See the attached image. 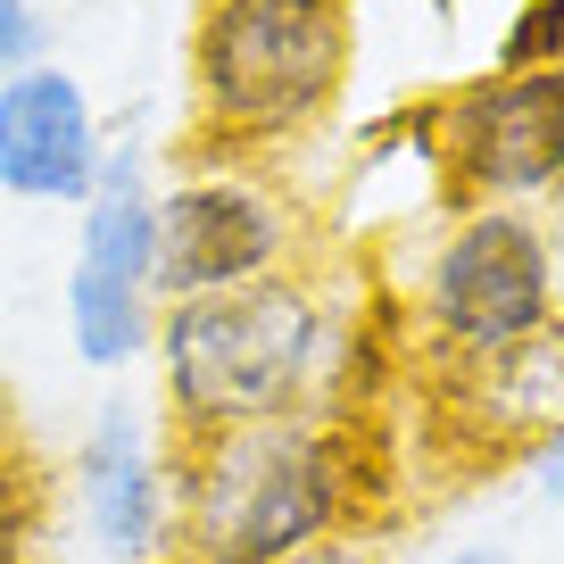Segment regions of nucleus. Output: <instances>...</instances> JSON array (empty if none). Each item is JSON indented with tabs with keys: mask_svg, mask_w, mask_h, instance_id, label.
<instances>
[{
	"mask_svg": "<svg viewBox=\"0 0 564 564\" xmlns=\"http://www.w3.org/2000/svg\"><path fill=\"white\" fill-rule=\"evenodd\" d=\"M159 382H166V441H225L291 415H349L357 333L333 316L307 274H265L241 291L159 307Z\"/></svg>",
	"mask_w": 564,
	"mask_h": 564,
	"instance_id": "nucleus-1",
	"label": "nucleus"
},
{
	"mask_svg": "<svg viewBox=\"0 0 564 564\" xmlns=\"http://www.w3.org/2000/svg\"><path fill=\"white\" fill-rule=\"evenodd\" d=\"M373 481V448L349 415H291L192 441L175 448L166 564H291L324 540H357Z\"/></svg>",
	"mask_w": 564,
	"mask_h": 564,
	"instance_id": "nucleus-2",
	"label": "nucleus"
},
{
	"mask_svg": "<svg viewBox=\"0 0 564 564\" xmlns=\"http://www.w3.org/2000/svg\"><path fill=\"white\" fill-rule=\"evenodd\" d=\"M349 0H199L192 9V141L199 159H274L349 91Z\"/></svg>",
	"mask_w": 564,
	"mask_h": 564,
	"instance_id": "nucleus-3",
	"label": "nucleus"
},
{
	"mask_svg": "<svg viewBox=\"0 0 564 564\" xmlns=\"http://www.w3.org/2000/svg\"><path fill=\"white\" fill-rule=\"evenodd\" d=\"M415 316L441 366H481V357L531 340L540 324H556V249H547L540 216L465 208L441 232V249L423 258Z\"/></svg>",
	"mask_w": 564,
	"mask_h": 564,
	"instance_id": "nucleus-4",
	"label": "nucleus"
},
{
	"mask_svg": "<svg viewBox=\"0 0 564 564\" xmlns=\"http://www.w3.org/2000/svg\"><path fill=\"white\" fill-rule=\"evenodd\" d=\"M291 249H300V208L258 166L199 159L150 192V300L159 307L265 282L282 274Z\"/></svg>",
	"mask_w": 564,
	"mask_h": 564,
	"instance_id": "nucleus-5",
	"label": "nucleus"
},
{
	"mask_svg": "<svg viewBox=\"0 0 564 564\" xmlns=\"http://www.w3.org/2000/svg\"><path fill=\"white\" fill-rule=\"evenodd\" d=\"M415 124L457 208H514L564 192V58L531 75H465Z\"/></svg>",
	"mask_w": 564,
	"mask_h": 564,
	"instance_id": "nucleus-6",
	"label": "nucleus"
},
{
	"mask_svg": "<svg viewBox=\"0 0 564 564\" xmlns=\"http://www.w3.org/2000/svg\"><path fill=\"white\" fill-rule=\"evenodd\" d=\"M67 333H75V357L100 366V373L150 357L159 300H150V192H141V150H117L100 166V192L84 199L75 274H67Z\"/></svg>",
	"mask_w": 564,
	"mask_h": 564,
	"instance_id": "nucleus-7",
	"label": "nucleus"
},
{
	"mask_svg": "<svg viewBox=\"0 0 564 564\" xmlns=\"http://www.w3.org/2000/svg\"><path fill=\"white\" fill-rule=\"evenodd\" d=\"M100 117L67 67L34 58V67L0 75V192L34 199V208H84L100 192Z\"/></svg>",
	"mask_w": 564,
	"mask_h": 564,
	"instance_id": "nucleus-8",
	"label": "nucleus"
},
{
	"mask_svg": "<svg viewBox=\"0 0 564 564\" xmlns=\"http://www.w3.org/2000/svg\"><path fill=\"white\" fill-rule=\"evenodd\" d=\"M84 514L117 564H166L175 540V441L141 423V406H108L84 441Z\"/></svg>",
	"mask_w": 564,
	"mask_h": 564,
	"instance_id": "nucleus-9",
	"label": "nucleus"
},
{
	"mask_svg": "<svg viewBox=\"0 0 564 564\" xmlns=\"http://www.w3.org/2000/svg\"><path fill=\"white\" fill-rule=\"evenodd\" d=\"M441 390H448L441 415L474 448H490V457L531 448L540 457L564 432V316L540 324L531 340H514V349L481 357V366H441Z\"/></svg>",
	"mask_w": 564,
	"mask_h": 564,
	"instance_id": "nucleus-10",
	"label": "nucleus"
},
{
	"mask_svg": "<svg viewBox=\"0 0 564 564\" xmlns=\"http://www.w3.org/2000/svg\"><path fill=\"white\" fill-rule=\"evenodd\" d=\"M42 556V465L25 441L0 432V564Z\"/></svg>",
	"mask_w": 564,
	"mask_h": 564,
	"instance_id": "nucleus-11",
	"label": "nucleus"
},
{
	"mask_svg": "<svg viewBox=\"0 0 564 564\" xmlns=\"http://www.w3.org/2000/svg\"><path fill=\"white\" fill-rule=\"evenodd\" d=\"M564 58V9L556 0H523L498 42V75H531V67H556Z\"/></svg>",
	"mask_w": 564,
	"mask_h": 564,
	"instance_id": "nucleus-12",
	"label": "nucleus"
},
{
	"mask_svg": "<svg viewBox=\"0 0 564 564\" xmlns=\"http://www.w3.org/2000/svg\"><path fill=\"white\" fill-rule=\"evenodd\" d=\"M42 58V18L25 9V0H0V75H18Z\"/></svg>",
	"mask_w": 564,
	"mask_h": 564,
	"instance_id": "nucleus-13",
	"label": "nucleus"
},
{
	"mask_svg": "<svg viewBox=\"0 0 564 564\" xmlns=\"http://www.w3.org/2000/svg\"><path fill=\"white\" fill-rule=\"evenodd\" d=\"M531 481H540L547 498H564V432H556V441L540 448V457H531Z\"/></svg>",
	"mask_w": 564,
	"mask_h": 564,
	"instance_id": "nucleus-14",
	"label": "nucleus"
},
{
	"mask_svg": "<svg viewBox=\"0 0 564 564\" xmlns=\"http://www.w3.org/2000/svg\"><path fill=\"white\" fill-rule=\"evenodd\" d=\"M291 564H373L357 540H324V547H307V556H291Z\"/></svg>",
	"mask_w": 564,
	"mask_h": 564,
	"instance_id": "nucleus-15",
	"label": "nucleus"
},
{
	"mask_svg": "<svg viewBox=\"0 0 564 564\" xmlns=\"http://www.w3.org/2000/svg\"><path fill=\"white\" fill-rule=\"evenodd\" d=\"M441 564H514L507 547H457V556H441Z\"/></svg>",
	"mask_w": 564,
	"mask_h": 564,
	"instance_id": "nucleus-16",
	"label": "nucleus"
},
{
	"mask_svg": "<svg viewBox=\"0 0 564 564\" xmlns=\"http://www.w3.org/2000/svg\"><path fill=\"white\" fill-rule=\"evenodd\" d=\"M556 9H564V0H556Z\"/></svg>",
	"mask_w": 564,
	"mask_h": 564,
	"instance_id": "nucleus-17",
	"label": "nucleus"
}]
</instances>
